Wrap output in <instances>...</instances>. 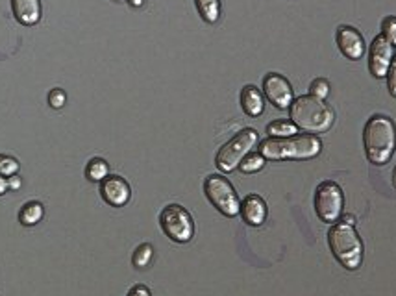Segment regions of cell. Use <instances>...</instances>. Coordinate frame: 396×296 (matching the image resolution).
I'll return each instance as SVG.
<instances>
[{
    "label": "cell",
    "mask_w": 396,
    "mask_h": 296,
    "mask_svg": "<svg viewBox=\"0 0 396 296\" xmlns=\"http://www.w3.org/2000/svg\"><path fill=\"white\" fill-rule=\"evenodd\" d=\"M332 254L348 271H358L363 263V243L356 232V219L345 215L335 222L328 232Z\"/></svg>",
    "instance_id": "cell-1"
},
{
    "label": "cell",
    "mask_w": 396,
    "mask_h": 296,
    "mask_svg": "<svg viewBox=\"0 0 396 296\" xmlns=\"http://www.w3.org/2000/svg\"><path fill=\"white\" fill-rule=\"evenodd\" d=\"M365 154L374 165H385L396 150V124L387 115H372L363 130Z\"/></svg>",
    "instance_id": "cell-2"
},
{
    "label": "cell",
    "mask_w": 396,
    "mask_h": 296,
    "mask_svg": "<svg viewBox=\"0 0 396 296\" xmlns=\"http://www.w3.org/2000/svg\"><path fill=\"white\" fill-rule=\"evenodd\" d=\"M321 152L322 141L313 134L269 137L260 145V154L265 160H313Z\"/></svg>",
    "instance_id": "cell-3"
},
{
    "label": "cell",
    "mask_w": 396,
    "mask_h": 296,
    "mask_svg": "<svg viewBox=\"0 0 396 296\" xmlns=\"http://www.w3.org/2000/svg\"><path fill=\"white\" fill-rule=\"evenodd\" d=\"M291 121L297 124V128L308 132V134H326L335 123V113L322 99H317L313 95H302L293 100L289 106Z\"/></svg>",
    "instance_id": "cell-4"
},
{
    "label": "cell",
    "mask_w": 396,
    "mask_h": 296,
    "mask_svg": "<svg viewBox=\"0 0 396 296\" xmlns=\"http://www.w3.org/2000/svg\"><path fill=\"white\" fill-rule=\"evenodd\" d=\"M258 141H260V136L254 128H245L236 134L226 145L219 148L217 158H215L219 171H223V173L236 171L239 163L245 160V156L252 152V148L258 145Z\"/></svg>",
    "instance_id": "cell-5"
},
{
    "label": "cell",
    "mask_w": 396,
    "mask_h": 296,
    "mask_svg": "<svg viewBox=\"0 0 396 296\" xmlns=\"http://www.w3.org/2000/svg\"><path fill=\"white\" fill-rule=\"evenodd\" d=\"M204 193L217 211L224 217H237L241 210V200L237 197L234 185L230 184L228 178L221 174H211L204 182Z\"/></svg>",
    "instance_id": "cell-6"
},
{
    "label": "cell",
    "mask_w": 396,
    "mask_h": 296,
    "mask_svg": "<svg viewBox=\"0 0 396 296\" xmlns=\"http://www.w3.org/2000/svg\"><path fill=\"white\" fill-rule=\"evenodd\" d=\"M160 226L163 234L174 243H189L195 235V222L191 213L180 204H169L160 213Z\"/></svg>",
    "instance_id": "cell-7"
},
{
    "label": "cell",
    "mask_w": 396,
    "mask_h": 296,
    "mask_svg": "<svg viewBox=\"0 0 396 296\" xmlns=\"http://www.w3.org/2000/svg\"><path fill=\"white\" fill-rule=\"evenodd\" d=\"M345 208V195L339 184L326 180L319 184L315 191V211L322 222L335 224L343 217Z\"/></svg>",
    "instance_id": "cell-8"
},
{
    "label": "cell",
    "mask_w": 396,
    "mask_h": 296,
    "mask_svg": "<svg viewBox=\"0 0 396 296\" xmlns=\"http://www.w3.org/2000/svg\"><path fill=\"white\" fill-rule=\"evenodd\" d=\"M393 58H395V47L384 36L374 37L369 49V71L372 76L385 78L389 73Z\"/></svg>",
    "instance_id": "cell-9"
},
{
    "label": "cell",
    "mask_w": 396,
    "mask_h": 296,
    "mask_svg": "<svg viewBox=\"0 0 396 296\" xmlns=\"http://www.w3.org/2000/svg\"><path fill=\"white\" fill-rule=\"evenodd\" d=\"M263 92L271 104H274L278 110H287L293 104V87L291 82L285 76L276 73H269L263 78Z\"/></svg>",
    "instance_id": "cell-10"
},
{
    "label": "cell",
    "mask_w": 396,
    "mask_h": 296,
    "mask_svg": "<svg viewBox=\"0 0 396 296\" xmlns=\"http://www.w3.org/2000/svg\"><path fill=\"white\" fill-rule=\"evenodd\" d=\"M335 41H337L341 54L348 58V60H352V62H358V60H361L365 56V39L361 36V32L358 28H354V26H339L337 32H335Z\"/></svg>",
    "instance_id": "cell-11"
},
{
    "label": "cell",
    "mask_w": 396,
    "mask_h": 296,
    "mask_svg": "<svg viewBox=\"0 0 396 296\" xmlns=\"http://www.w3.org/2000/svg\"><path fill=\"white\" fill-rule=\"evenodd\" d=\"M100 195L104 198L106 204H110L112 208H123L130 202L132 189L128 182L115 174H108L100 182Z\"/></svg>",
    "instance_id": "cell-12"
},
{
    "label": "cell",
    "mask_w": 396,
    "mask_h": 296,
    "mask_svg": "<svg viewBox=\"0 0 396 296\" xmlns=\"http://www.w3.org/2000/svg\"><path fill=\"white\" fill-rule=\"evenodd\" d=\"M267 213H269V208H267V202L260 195H247L243 198L239 215L243 217V221L247 224L261 226L267 221Z\"/></svg>",
    "instance_id": "cell-13"
},
{
    "label": "cell",
    "mask_w": 396,
    "mask_h": 296,
    "mask_svg": "<svg viewBox=\"0 0 396 296\" xmlns=\"http://www.w3.org/2000/svg\"><path fill=\"white\" fill-rule=\"evenodd\" d=\"M12 12L21 25H38L41 18V0H12Z\"/></svg>",
    "instance_id": "cell-14"
},
{
    "label": "cell",
    "mask_w": 396,
    "mask_h": 296,
    "mask_svg": "<svg viewBox=\"0 0 396 296\" xmlns=\"http://www.w3.org/2000/svg\"><path fill=\"white\" fill-rule=\"evenodd\" d=\"M241 108L248 117H260L265 110L263 95L256 86H245L241 91Z\"/></svg>",
    "instance_id": "cell-15"
},
{
    "label": "cell",
    "mask_w": 396,
    "mask_h": 296,
    "mask_svg": "<svg viewBox=\"0 0 396 296\" xmlns=\"http://www.w3.org/2000/svg\"><path fill=\"white\" fill-rule=\"evenodd\" d=\"M45 215V208L41 202H26L19 211V221L23 226H36Z\"/></svg>",
    "instance_id": "cell-16"
},
{
    "label": "cell",
    "mask_w": 396,
    "mask_h": 296,
    "mask_svg": "<svg viewBox=\"0 0 396 296\" xmlns=\"http://www.w3.org/2000/svg\"><path fill=\"white\" fill-rule=\"evenodd\" d=\"M197 10L200 13V17L204 18L206 23H217L221 17V0H195Z\"/></svg>",
    "instance_id": "cell-17"
},
{
    "label": "cell",
    "mask_w": 396,
    "mask_h": 296,
    "mask_svg": "<svg viewBox=\"0 0 396 296\" xmlns=\"http://www.w3.org/2000/svg\"><path fill=\"white\" fill-rule=\"evenodd\" d=\"M267 134L271 137H291L297 136L298 128L293 121H273L267 126Z\"/></svg>",
    "instance_id": "cell-18"
},
{
    "label": "cell",
    "mask_w": 396,
    "mask_h": 296,
    "mask_svg": "<svg viewBox=\"0 0 396 296\" xmlns=\"http://www.w3.org/2000/svg\"><path fill=\"white\" fill-rule=\"evenodd\" d=\"M110 174V165L106 163V160L95 158L87 163L86 166V176L93 182H102Z\"/></svg>",
    "instance_id": "cell-19"
},
{
    "label": "cell",
    "mask_w": 396,
    "mask_h": 296,
    "mask_svg": "<svg viewBox=\"0 0 396 296\" xmlns=\"http://www.w3.org/2000/svg\"><path fill=\"white\" fill-rule=\"evenodd\" d=\"M154 258V248L149 243H143L139 247L136 248V252H134V258H132V263L137 269H145V267L150 265V261Z\"/></svg>",
    "instance_id": "cell-20"
},
{
    "label": "cell",
    "mask_w": 396,
    "mask_h": 296,
    "mask_svg": "<svg viewBox=\"0 0 396 296\" xmlns=\"http://www.w3.org/2000/svg\"><path fill=\"white\" fill-rule=\"evenodd\" d=\"M265 166V158L260 154V152H250L248 156H245V160L239 163V171L245 174L258 173Z\"/></svg>",
    "instance_id": "cell-21"
},
{
    "label": "cell",
    "mask_w": 396,
    "mask_h": 296,
    "mask_svg": "<svg viewBox=\"0 0 396 296\" xmlns=\"http://www.w3.org/2000/svg\"><path fill=\"white\" fill-rule=\"evenodd\" d=\"M17 171H19V161L12 158V156L0 154V176L10 178V176H15Z\"/></svg>",
    "instance_id": "cell-22"
},
{
    "label": "cell",
    "mask_w": 396,
    "mask_h": 296,
    "mask_svg": "<svg viewBox=\"0 0 396 296\" xmlns=\"http://www.w3.org/2000/svg\"><path fill=\"white\" fill-rule=\"evenodd\" d=\"M382 36L389 41L393 47H396V17L389 15L382 21Z\"/></svg>",
    "instance_id": "cell-23"
},
{
    "label": "cell",
    "mask_w": 396,
    "mask_h": 296,
    "mask_svg": "<svg viewBox=\"0 0 396 296\" xmlns=\"http://www.w3.org/2000/svg\"><path fill=\"white\" fill-rule=\"evenodd\" d=\"M310 91L313 97L324 100L330 95V82L326 78H315V80L311 82Z\"/></svg>",
    "instance_id": "cell-24"
},
{
    "label": "cell",
    "mask_w": 396,
    "mask_h": 296,
    "mask_svg": "<svg viewBox=\"0 0 396 296\" xmlns=\"http://www.w3.org/2000/svg\"><path fill=\"white\" fill-rule=\"evenodd\" d=\"M65 102H67V95H65V91L63 89H52V91L49 92V104L54 108V110H60V108H63L65 106Z\"/></svg>",
    "instance_id": "cell-25"
},
{
    "label": "cell",
    "mask_w": 396,
    "mask_h": 296,
    "mask_svg": "<svg viewBox=\"0 0 396 296\" xmlns=\"http://www.w3.org/2000/svg\"><path fill=\"white\" fill-rule=\"evenodd\" d=\"M385 78H387V87H389L391 97H395L396 99V54L395 58H393V62H391L389 73H387Z\"/></svg>",
    "instance_id": "cell-26"
},
{
    "label": "cell",
    "mask_w": 396,
    "mask_h": 296,
    "mask_svg": "<svg viewBox=\"0 0 396 296\" xmlns=\"http://www.w3.org/2000/svg\"><path fill=\"white\" fill-rule=\"evenodd\" d=\"M128 296H152L147 285H134L130 291H128Z\"/></svg>",
    "instance_id": "cell-27"
},
{
    "label": "cell",
    "mask_w": 396,
    "mask_h": 296,
    "mask_svg": "<svg viewBox=\"0 0 396 296\" xmlns=\"http://www.w3.org/2000/svg\"><path fill=\"white\" fill-rule=\"evenodd\" d=\"M8 187H10V189H19V187H21V178L17 176V174H15V176H10V178H8Z\"/></svg>",
    "instance_id": "cell-28"
},
{
    "label": "cell",
    "mask_w": 396,
    "mask_h": 296,
    "mask_svg": "<svg viewBox=\"0 0 396 296\" xmlns=\"http://www.w3.org/2000/svg\"><path fill=\"white\" fill-rule=\"evenodd\" d=\"M10 187H8V178H4V176H0V197L4 195V193L8 191Z\"/></svg>",
    "instance_id": "cell-29"
},
{
    "label": "cell",
    "mask_w": 396,
    "mask_h": 296,
    "mask_svg": "<svg viewBox=\"0 0 396 296\" xmlns=\"http://www.w3.org/2000/svg\"><path fill=\"white\" fill-rule=\"evenodd\" d=\"M128 2H130L132 6L134 8H141L143 6V2H145V0H128Z\"/></svg>",
    "instance_id": "cell-30"
},
{
    "label": "cell",
    "mask_w": 396,
    "mask_h": 296,
    "mask_svg": "<svg viewBox=\"0 0 396 296\" xmlns=\"http://www.w3.org/2000/svg\"><path fill=\"white\" fill-rule=\"evenodd\" d=\"M393 184H395V187H396V166H395V173H393Z\"/></svg>",
    "instance_id": "cell-31"
}]
</instances>
